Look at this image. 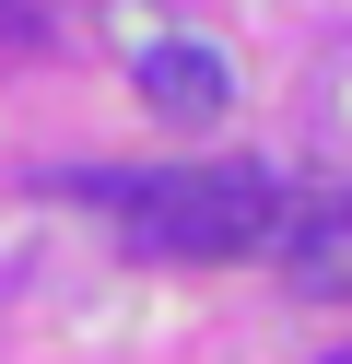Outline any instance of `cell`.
I'll use <instances>...</instances> for the list:
<instances>
[{"label": "cell", "mask_w": 352, "mask_h": 364, "mask_svg": "<svg viewBox=\"0 0 352 364\" xmlns=\"http://www.w3.org/2000/svg\"><path fill=\"white\" fill-rule=\"evenodd\" d=\"M82 200H106L129 223L141 259H247L282 247V176L270 165H153V176H82Z\"/></svg>", "instance_id": "1"}, {"label": "cell", "mask_w": 352, "mask_h": 364, "mask_svg": "<svg viewBox=\"0 0 352 364\" xmlns=\"http://www.w3.org/2000/svg\"><path fill=\"white\" fill-rule=\"evenodd\" d=\"M129 82H141V106H153V118H176V129H200V118H223V106H235V59H223V48H200V36L141 48V59H129Z\"/></svg>", "instance_id": "2"}, {"label": "cell", "mask_w": 352, "mask_h": 364, "mask_svg": "<svg viewBox=\"0 0 352 364\" xmlns=\"http://www.w3.org/2000/svg\"><path fill=\"white\" fill-rule=\"evenodd\" d=\"M282 282L294 294H352V188L305 200V212L282 223Z\"/></svg>", "instance_id": "3"}, {"label": "cell", "mask_w": 352, "mask_h": 364, "mask_svg": "<svg viewBox=\"0 0 352 364\" xmlns=\"http://www.w3.org/2000/svg\"><path fill=\"white\" fill-rule=\"evenodd\" d=\"M329 364H352V353H329Z\"/></svg>", "instance_id": "4"}]
</instances>
